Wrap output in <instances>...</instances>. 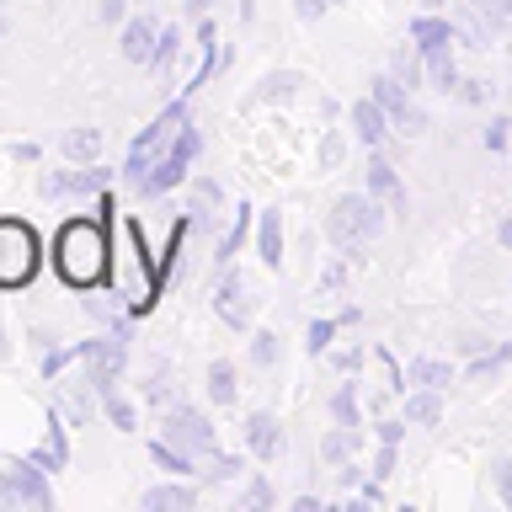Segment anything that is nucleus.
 Here are the masks:
<instances>
[{
	"instance_id": "13d9d810",
	"label": "nucleus",
	"mask_w": 512,
	"mask_h": 512,
	"mask_svg": "<svg viewBox=\"0 0 512 512\" xmlns=\"http://www.w3.org/2000/svg\"><path fill=\"white\" fill-rule=\"evenodd\" d=\"M326 6H342V0H326Z\"/></svg>"
},
{
	"instance_id": "37998d69",
	"label": "nucleus",
	"mask_w": 512,
	"mask_h": 512,
	"mask_svg": "<svg viewBox=\"0 0 512 512\" xmlns=\"http://www.w3.org/2000/svg\"><path fill=\"white\" fill-rule=\"evenodd\" d=\"M390 470H395V443H379V459H374V480H379V486L390 480Z\"/></svg>"
},
{
	"instance_id": "9b49d317",
	"label": "nucleus",
	"mask_w": 512,
	"mask_h": 512,
	"mask_svg": "<svg viewBox=\"0 0 512 512\" xmlns=\"http://www.w3.org/2000/svg\"><path fill=\"white\" fill-rule=\"evenodd\" d=\"M107 182H112V171L107 166H64V171H43L38 176V198H48V203H64V198H102L107 192Z\"/></svg>"
},
{
	"instance_id": "5701e85b",
	"label": "nucleus",
	"mask_w": 512,
	"mask_h": 512,
	"mask_svg": "<svg viewBox=\"0 0 512 512\" xmlns=\"http://www.w3.org/2000/svg\"><path fill=\"white\" fill-rule=\"evenodd\" d=\"M187 230H192V214H187V219H176V230H171V240H166V251H160V262H155L160 283H176V278H182V240H187Z\"/></svg>"
},
{
	"instance_id": "58836bf2",
	"label": "nucleus",
	"mask_w": 512,
	"mask_h": 512,
	"mask_svg": "<svg viewBox=\"0 0 512 512\" xmlns=\"http://www.w3.org/2000/svg\"><path fill=\"white\" fill-rule=\"evenodd\" d=\"M294 86H299V75H267L262 86H256V96H262V102H278V96H294Z\"/></svg>"
},
{
	"instance_id": "5fc2aeb1",
	"label": "nucleus",
	"mask_w": 512,
	"mask_h": 512,
	"mask_svg": "<svg viewBox=\"0 0 512 512\" xmlns=\"http://www.w3.org/2000/svg\"><path fill=\"white\" fill-rule=\"evenodd\" d=\"M6 352H11V342H6V320H0V358H6Z\"/></svg>"
},
{
	"instance_id": "7c9ffc66",
	"label": "nucleus",
	"mask_w": 512,
	"mask_h": 512,
	"mask_svg": "<svg viewBox=\"0 0 512 512\" xmlns=\"http://www.w3.org/2000/svg\"><path fill=\"white\" fill-rule=\"evenodd\" d=\"M176 54H182V32H176V27H160L150 64H155V70H171V64H176Z\"/></svg>"
},
{
	"instance_id": "8fccbe9b",
	"label": "nucleus",
	"mask_w": 512,
	"mask_h": 512,
	"mask_svg": "<svg viewBox=\"0 0 512 512\" xmlns=\"http://www.w3.org/2000/svg\"><path fill=\"white\" fill-rule=\"evenodd\" d=\"M294 11H299V22H315V16L326 11V0H294Z\"/></svg>"
},
{
	"instance_id": "473e14b6",
	"label": "nucleus",
	"mask_w": 512,
	"mask_h": 512,
	"mask_svg": "<svg viewBox=\"0 0 512 512\" xmlns=\"http://www.w3.org/2000/svg\"><path fill=\"white\" fill-rule=\"evenodd\" d=\"M246 224H251V203H240V208H235V224H230V235L219 240V262H230V256L240 251V240H246Z\"/></svg>"
},
{
	"instance_id": "2f4dec72",
	"label": "nucleus",
	"mask_w": 512,
	"mask_h": 512,
	"mask_svg": "<svg viewBox=\"0 0 512 512\" xmlns=\"http://www.w3.org/2000/svg\"><path fill=\"white\" fill-rule=\"evenodd\" d=\"M219 198H224V187L214 182V176H198V182H192V208H187V214L203 219V208H214Z\"/></svg>"
},
{
	"instance_id": "f257e3e1",
	"label": "nucleus",
	"mask_w": 512,
	"mask_h": 512,
	"mask_svg": "<svg viewBox=\"0 0 512 512\" xmlns=\"http://www.w3.org/2000/svg\"><path fill=\"white\" fill-rule=\"evenodd\" d=\"M54 272L70 288H96L112 272V246H107V219H64L54 230Z\"/></svg>"
},
{
	"instance_id": "4468645a",
	"label": "nucleus",
	"mask_w": 512,
	"mask_h": 512,
	"mask_svg": "<svg viewBox=\"0 0 512 512\" xmlns=\"http://www.w3.org/2000/svg\"><path fill=\"white\" fill-rule=\"evenodd\" d=\"M155 38H160V22H155V16H128L123 32H118V48H123L128 64H150Z\"/></svg>"
},
{
	"instance_id": "c03bdc74",
	"label": "nucleus",
	"mask_w": 512,
	"mask_h": 512,
	"mask_svg": "<svg viewBox=\"0 0 512 512\" xmlns=\"http://www.w3.org/2000/svg\"><path fill=\"white\" fill-rule=\"evenodd\" d=\"M11 160H22V166H38V160H43V150H38L32 139H16V144H11Z\"/></svg>"
},
{
	"instance_id": "dca6fc26",
	"label": "nucleus",
	"mask_w": 512,
	"mask_h": 512,
	"mask_svg": "<svg viewBox=\"0 0 512 512\" xmlns=\"http://www.w3.org/2000/svg\"><path fill=\"white\" fill-rule=\"evenodd\" d=\"M246 448H251L256 459H278V448H283L278 416H272V411H251L246 416Z\"/></svg>"
},
{
	"instance_id": "4be33fe9",
	"label": "nucleus",
	"mask_w": 512,
	"mask_h": 512,
	"mask_svg": "<svg viewBox=\"0 0 512 512\" xmlns=\"http://www.w3.org/2000/svg\"><path fill=\"white\" fill-rule=\"evenodd\" d=\"M448 48H454V43H448ZM448 48H427V54H422V75L438 91H459V70H454V54H448Z\"/></svg>"
},
{
	"instance_id": "393cba45",
	"label": "nucleus",
	"mask_w": 512,
	"mask_h": 512,
	"mask_svg": "<svg viewBox=\"0 0 512 512\" xmlns=\"http://www.w3.org/2000/svg\"><path fill=\"white\" fill-rule=\"evenodd\" d=\"M150 459H155L166 475H176V480H182V475H203V470H198V459L182 454V448H171L166 438H155V443H150Z\"/></svg>"
},
{
	"instance_id": "6e6d98bb",
	"label": "nucleus",
	"mask_w": 512,
	"mask_h": 512,
	"mask_svg": "<svg viewBox=\"0 0 512 512\" xmlns=\"http://www.w3.org/2000/svg\"><path fill=\"white\" fill-rule=\"evenodd\" d=\"M443 6V0H422V11H438Z\"/></svg>"
},
{
	"instance_id": "f704fd0d",
	"label": "nucleus",
	"mask_w": 512,
	"mask_h": 512,
	"mask_svg": "<svg viewBox=\"0 0 512 512\" xmlns=\"http://www.w3.org/2000/svg\"><path fill=\"white\" fill-rule=\"evenodd\" d=\"M240 475V459L224 454V448H214V454L203 459V480H235Z\"/></svg>"
},
{
	"instance_id": "79ce46f5",
	"label": "nucleus",
	"mask_w": 512,
	"mask_h": 512,
	"mask_svg": "<svg viewBox=\"0 0 512 512\" xmlns=\"http://www.w3.org/2000/svg\"><path fill=\"white\" fill-rule=\"evenodd\" d=\"M342 278H347L342 256H331V262H326V272H320V294H331V288H342Z\"/></svg>"
},
{
	"instance_id": "b1692460",
	"label": "nucleus",
	"mask_w": 512,
	"mask_h": 512,
	"mask_svg": "<svg viewBox=\"0 0 512 512\" xmlns=\"http://www.w3.org/2000/svg\"><path fill=\"white\" fill-rule=\"evenodd\" d=\"M368 187H374L379 198H390L395 208L406 203V187H400V176H395V166H390L384 155H374V160H368Z\"/></svg>"
},
{
	"instance_id": "a211bd4d",
	"label": "nucleus",
	"mask_w": 512,
	"mask_h": 512,
	"mask_svg": "<svg viewBox=\"0 0 512 512\" xmlns=\"http://www.w3.org/2000/svg\"><path fill=\"white\" fill-rule=\"evenodd\" d=\"M192 502H198V491L192 486H176V475L166 480V486H150L139 496L144 512H192Z\"/></svg>"
},
{
	"instance_id": "4d7b16f0",
	"label": "nucleus",
	"mask_w": 512,
	"mask_h": 512,
	"mask_svg": "<svg viewBox=\"0 0 512 512\" xmlns=\"http://www.w3.org/2000/svg\"><path fill=\"white\" fill-rule=\"evenodd\" d=\"M0 38H6V16H0Z\"/></svg>"
},
{
	"instance_id": "39448f33",
	"label": "nucleus",
	"mask_w": 512,
	"mask_h": 512,
	"mask_svg": "<svg viewBox=\"0 0 512 512\" xmlns=\"http://www.w3.org/2000/svg\"><path fill=\"white\" fill-rule=\"evenodd\" d=\"M326 235H331L342 251H368V246L384 235V208H379L374 198H363V192H347V198L331 203Z\"/></svg>"
},
{
	"instance_id": "f03ea898",
	"label": "nucleus",
	"mask_w": 512,
	"mask_h": 512,
	"mask_svg": "<svg viewBox=\"0 0 512 512\" xmlns=\"http://www.w3.org/2000/svg\"><path fill=\"white\" fill-rule=\"evenodd\" d=\"M160 288H166V283H160L155 262L144 256L139 219H123V230H118V299H123L134 315H144V310H155Z\"/></svg>"
},
{
	"instance_id": "f3484780",
	"label": "nucleus",
	"mask_w": 512,
	"mask_h": 512,
	"mask_svg": "<svg viewBox=\"0 0 512 512\" xmlns=\"http://www.w3.org/2000/svg\"><path fill=\"white\" fill-rule=\"evenodd\" d=\"M256 256H262V267H272V272L283 267V214L278 208H267V214L256 219Z\"/></svg>"
},
{
	"instance_id": "4c0bfd02",
	"label": "nucleus",
	"mask_w": 512,
	"mask_h": 512,
	"mask_svg": "<svg viewBox=\"0 0 512 512\" xmlns=\"http://www.w3.org/2000/svg\"><path fill=\"white\" fill-rule=\"evenodd\" d=\"M507 363H512V347H496V352H486V358L470 363V379H491L496 368H507Z\"/></svg>"
},
{
	"instance_id": "de8ad7c7",
	"label": "nucleus",
	"mask_w": 512,
	"mask_h": 512,
	"mask_svg": "<svg viewBox=\"0 0 512 512\" xmlns=\"http://www.w3.org/2000/svg\"><path fill=\"white\" fill-rule=\"evenodd\" d=\"M496 491H502V502L512 507V459H502V464H496Z\"/></svg>"
},
{
	"instance_id": "3c124183",
	"label": "nucleus",
	"mask_w": 512,
	"mask_h": 512,
	"mask_svg": "<svg viewBox=\"0 0 512 512\" xmlns=\"http://www.w3.org/2000/svg\"><path fill=\"white\" fill-rule=\"evenodd\" d=\"M400 432H406V422H379V443H400Z\"/></svg>"
},
{
	"instance_id": "a19ab883",
	"label": "nucleus",
	"mask_w": 512,
	"mask_h": 512,
	"mask_svg": "<svg viewBox=\"0 0 512 512\" xmlns=\"http://www.w3.org/2000/svg\"><path fill=\"white\" fill-rule=\"evenodd\" d=\"M166 384H171V368L155 363V368H150V384H144V395H150L155 406H166Z\"/></svg>"
},
{
	"instance_id": "a18cd8bd",
	"label": "nucleus",
	"mask_w": 512,
	"mask_h": 512,
	"mask_svg": "<svg viewBox=\"0 0 512 512\" xmlns=\"http://www.w3.org/2000/svg\"><path fill=\"white\" fill-rule=\"evenodd\" d=\"M102 22L123 27V22H128V0H102Z\"/></svg>"
},
{
	"instance_id": "72a5a7b5",
	"label": "nucleus",
	"mask_w": 512,
	"mask_h": 512,
	"mask_svg": "<svg viewBox=\"0 0 512 512\" xmlns=\"http://www.w3.org/2000/svg\"><path fill=\"white\" fill-rule=\"evenodd\" d=\"M331 416L342 427H358V390H352V384H342V390L331 395Z\"/></svg>"
},
{
	"instance_id": "cd10ccee",
	"label": "nucleus",
	"mask_w": 512,
	"mask_h": 512,
	"mask_svg": "<svg viewBox=\"0 0 512 512\" xmlns=\"http://www.w3.org/2000/svg\"><path fill=\"white\" fill-rule=\"evenodd\" d=\"M448 379H454V368H448L443 358H416L411 363V384H416V390H443Z\"/></svg>"
},
{
	"instance_id": "2eb2a0df",
	"label": "nucleus",
	"mask_w": 512,
	"mask_h": 512,
	"mask_svg": "<svg viewBox=\"0 0 512 512\" xmlns=\"http://www.w3.org/2000/svg\"><path fill=\"white\" fill-rule=\"evenodd\" d=\"M32 464H43L48 475L54 470H70V438H64V422H59V411H48V427H43V443L27 454Z\"/></svg>"
},
{
	"instance_id": "864d4df0",
	"label": "nucleus",
	"mask_w": 512,
	"mask_h": 512,
	"mask_svg": "<svg viewBox=\"0 0 512 512\" xmlns=\"http://www.w3.org/2000/svg\"><path fill=\"white\" fill-rule=\"evenodd\" d=\"M182 6H187V16H208V11H214V0H182Z\"/></svg>"
},
{
	"instance_id": "49530a36",
	"label": "nucleus",
	"mask_w": 512,
	"mask_h": 512,
	"mask_svg": "<svg viewBox=\"0 0 512 512\" xmlns=\"http://www.w3.org/2000/svg\"><path fill=\"white\" fill-rule=\"evenodd\" d=\"M507 128H512L507 118H496V123L486 128V150H507Z\"/></svg>"
},
{
	"instance_id": "f8f14e48",
	"label": "nucleus",
	"mask_w": 512,
	"mask_h": 512,
	"mask_svg": "<svg viewBox=\"0 0 512 512\" xmlns=\"http://www.w3.org/2000/svg\"><path fill=\"white\" fill-rule=\"evenodd\" d=\"M374 102L390 112V128H395V134H422V128H427L422 107L411 102V91L400 86V80H390V75H374Z\"/></svg>"
},
{
	"instance_id": "aec40b11",
	"label": "nucleus",
	"mask_w": 512,
	"mask_h": 512,
	"mask_svg": "<svg viewBox=\"0 0 512 512\" xmlns=\"http://www.w3.org/2000/svg\"><path fill=\"white\" fill-rule=\"evenodd\" d=\"M459 38V32H454V22H443V16H416V22H411V43H416V54H427V48H448V43H454Z\"/></svg>"
},
{
	"instance_id": "c9c22d12",
	"label": "nucleus",
	"mask_w": 512,
	"mask_h": 512,
	"mask_svg": "<svg viewBox=\"0 0 512 512\" xmlns=\"http://www.w3.org/2000/svg\"><path fill=\"white\" fill-rule=\"evenodd\" d=\"M336 331H342V320H310V331H304V347H310L315 358H320V352H331V336H336Z\"/></svg>"
},
{
	"instance_id": "9d476101",
	"label": "nucleus",
	"mask_w": 512,
	"mask_h": 512,
	"mask_svg": "<svg viewBox=\"0 0 512 512\" xmlns=\"http://www.w3.org/2000/svg\"><path fill=\"white\" fill-rule=\"evenodd\" d=\"M256 304H262V294H256V278L240 267H224L219 283H214V315L224 320V326L246 331L256 320Z\"/></svg>"
},
{
	"instance_id": "20e7f679",
	"label": "nucleus",
	"mask_w": 512,
	"mask_h": 512,
	"mask_svg": "<svg viewBox=\"0 0 512 512\" xmlns=\"http://www.w3.org/2000/svg\"><path fill=\"white\" fill-rule=\"evenodd\" d=\"M43 267V240L27 219H0V294L27 288Z\"/></svg>"
},
{
	"instance_id": "a878e982",
	"label": "nucleus",
	"mask_w": 512,
	"mask_h": 512,
	"mask_svg": "<svg viewBox=\"0 0 512 512\" xmlns=\"http://www.w3.org/2000/svg\"><path fill=\"white\" fill-rule=\"evenodd\" d=\"M352 454H358V427L336 422V432H326V443H320V459H326V464H347Z\"/></svg>"
},
{
	"instance_id": "1a4fd4ad",
	"label": "nucleus",
	"mask_w": 512,
	"mask_h": 512,
	"mask_svg": "<svg viewBox=\"0 0 512 512\" xmlns=\"http://www.w3.org/2000/svg\"><path fill=\"white\" fill-rule=\"evenodd\" d=\"M160 438H166L171 448H182V454H192V459H208L219 448V427L208 422L198 406H166V416H160Z\"/></svg>"
},
{
	"instance_id": "c85d7f7f",
	"label": "nucleus",
	"mask_w": 512,
	"mask_h": 512,
	"mask_svg": "<svg viewBox=\"0 0 512 512\" xmlns=\"http://www.w3.org/2000/svg\"><path fill=\"white\" fill-rule=\"evenodd\" d=\"M208 395H214V406H230L235 400V363H224V358L208 363Z\"/></svg>"
},
{
	"instance_id": "c756f323",
	"label": "nucleus",
	"mask_w": 512,
	"mask_h": 512,
	"mask_svg": "<svg viewBox=\"0 0 512 512\" xmlns=\"http://www.w3.org/2000/svg\"><path fill=\"white\" fill-rule=\"evenodd\" d=\"M438 416H443V400H438V390H416V395H411L406 422H416V427H432Z\"/></svg>"
},
{
	"instance_id": "7ed1b4c3",
	"label": "nucleus",
	"mask_w": 512,
	"mask_h": 512,
	"mask_svg": "<svg viewBox=\"0 0 512 512\" xmlns=\"http://www.w3.org/2000/svg\"><path fill=\"white\" fill-rule=\"evenodd\" d=\"M187 123H192V112H187V96H176V102H166V107H160V112H155V123H144L139 134H134V144H128V155H123V176H128V182L139 187V182H144V171H150L155 160L171 150V139L182 134Z\"/></svg>"
},
{
	"instance_id": "ea45409f",
	"label": "nucleus",
	"mask_w": 512,
	"mask_h": 512,
	"mask_svg": "<svg viewBox=\"0 0 512 512\" xmlns=\"http://www.w3.org/2000/svg\"><path fill=\"white\" fill-rule=\"evenodd\" d=\"M240 507H246V512H262V507H272V486H267L262 475H256L246 491H240Z\"/></svg>"
},
{
	"instance_id": "0eeeda50",
	"label": "nucleus",
	"mask_w": 512,
	"mask_h": 512,
	"mask_svg": "<svg viewBox=\"0 0 512 512\" xmlns=\"http://www.w3.org/2000/svg\"><path fill=\"white\" fill-rule=\"evenodd\" d=\"M0 507H32V512H48L54 507V491H48V470L22 459H0Z\"/></svg>"
},
{
	"instance_id": "412c9836",
	"label": "nucleus",
	"mask_w": 512,
	"mask_h": 512,
	"mask_svg": "<svg viewBox=\"0 0 512 512\" xmlns=\"http://www.w3.org/2000/svg\"><path fill=\"white\" fill-rule=\"evenodd\" d=\"M64 155H70L75 166H91V160L102 155V128H91V123L64 128Z\"/></svg>"
},
{
	"instance_id": "423d86ee",
	"label": "nucleus",
	"mask_w": 512,
	"mask_h": 512,
	"mask_svg": "<svg viewBox=\"0 0 512 512\" xmlns=\"http://www.w3.org/2000/svg\"><path fill=\"white\" fill-rule=\"evenodd\" d=\"M198 150H203V134L187 123L182 134L171 139V150L160 155L150 171H144V182H139V198H166L171 187H182V182H187V171H192V160H198Z\"/></svg>"
},
{
	"instance_id": "bb28decb",
	"label": "nucleus",
	"mask_w": 512,
	"mask_h": 512,
	"mask_svg": "<svg viewBox=\"0 0 512 512\" xmlns=\"http://www.w3.org/2000/svg\"><path fill=\"white\" fill-rule=\"evenodd\" d=\"M102 416H107L118 432H134V427H139V411H134V400H128L123 390H107V395H102Z\"/></svg>"
},
{
	"instance_id": "e433bc0d",
	"label": "nucleus",
	"mask_w": 512,
	"mask_h": 512,
	"mask_svg": "<svg viewBox=\"0 0 512 512\" xmlns=\"http://www.w3.org/2000/svg\"><path fill=\"white\" fill-rule=\"evenodd\" d=\"M278 352L283 347H278V336H272V331H256L251 336V363L256 368H272V363H278Z\"/></svg>"
},
{
	"instance_id": "6e6552de",
	"label": "nucleus",
	"mask_w": 512,
	"mask_h": 512,
	"mask_svg": "<svg viewBox=\"0 0 512 512\" xmlns=\"http://www.w3.org/2000/svg\"><path fill=\"white\" fill-rule=\"evenodd\" d=\"M80 368H86V379H91L102 395L118 390L123 374H128V336H118V331L86 336V342H80Z\"/></svg>"
},
{
	"instance_id": "09e8293b",
	"label": "nucleus",
	"mask_w": 512,
	"mask_h": 512,
	"mask_svg": "<svg viewBox=\"0 0 512 512\" xmlns=\"http://www.w3.org/2000/svg\"><path fill=\"white\" fill-rule=\"evenodd\" d=\"M32 347H38V358H43V352H54V347H59V336H54V331H43V326H32Z\"/></svg>"
},
{
	"instance_id": "6ab92c4d",
	"label": "nucleus",
	"mask_w": 512,
	"mask_h": 512,
	"mask_svg": "<svg viewBox=\"0 0 512 512\" xmlns=\"http://www.w3.org/2000/svg\"><path fill=\"white\" fill-rule=\"evenodd\" d=\"M352 128H358V139H363V144H374V150H379L384 134H390V112H384L374 96H363V102L352 107Z\"/></svg>"
},
{
	"instance_id": "ddd939ff",
	"label": "nucleus",
	"mask_w": 512,
	"mask_h": 512,
	"mask_svg": "<svg viewBox=\"0 0 512 512\" xmlns=\"http://www.w3.org/2000/svg\"><path fill=\"white\" fill-rule=\"evenodd\" d=\"M59 411L70 416L75 427H86L91 416L102 411V390L86 379V368H80V379H64V384H59Z\"/></svg>"
},
{
	"instance_id": "603ef678",
	"label": "nucleus",
	"mask_w": 512,
	"mask_h": 512,
	"mask_svg": "<svg viewBox=\"0 0 512 512\" xmlns=\"http://www.w3.org/2000/svg\"><path fill=\"white\" fill-rule=\"evenodd\" d=\"M459 96H464V102H486V86H480V80H470V86H464V80H459Z\"/></svg>"
}]
</instances>
